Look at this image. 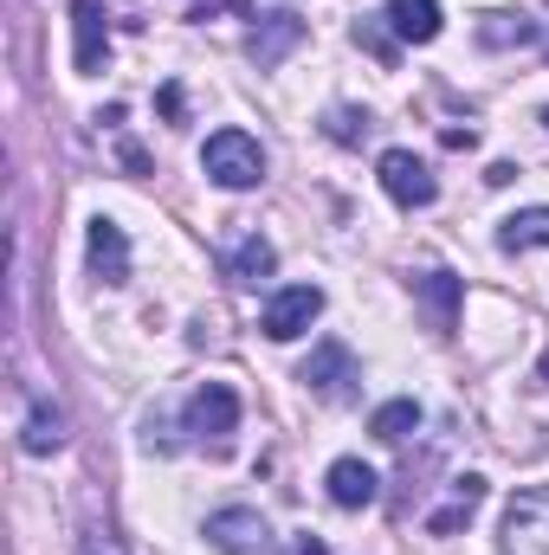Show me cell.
<instances>
[{
    "label": "cell",
    "mask_w": 549,
    "mask_h": 555,
    "mask_svg": "<svg viewBox=\"0 0 549 555\" xmlns=\"http://www.w3.org/2000/svg\"><path fill=\"white\" fill-rule=\"evenodd\" d=\"M388 26L408 46H433L446 33V13H439V0H388Z\"/></svg>",
    "instance_id": "14"
},
{
    "label": "cell",
    "mask_w": 549,
    "mask_h": 555,
    "mask_svg": "<svg viewBox=\"0 0 549 555\" xmlns=\"http://www.w3.org/2000/svg\"><path fill=\"white\" fill-rule=\"evenodd\" d=\"M544 130H549V104H544Z\"/></svg>",
    "instance_id": "25"
},
{
    "label": "cell",
    "mask_w": 549,
    "mask_h": 555,
    "mask_svg": "<svg viewBox=\"0 0 549 555\" xmlns=\"http://www.w3.org/2000/svg\"><path fill=\"white\" fill-rule=\"evenodd\" d=\"M413 426H420V401H413V395H401V401H382V408L369 414V433H375L382 446H401Z\"/></svg>",
    "instance_id": "19"
},
{
    "label": "cell",
    "mask_w": 549,
    "mask_h": 555,
    "mask_svg": "<svg viewBox=\"0 0 549 555\" xmlns=\"http://www.w3.org/2000/svg\"><path fill=\"white\" fill-rule=\"evenodd\" d=\"M207 543H214L220 555H278L272 524H266L259 511H246V504L214 511V517H207Z\"/></svg>",
    "instance_id": "3"
},
{
    "label": "cell",
    "mask_w": 549,
    "mask_h": 555,
    "mask_svg": "<svg viewBox=\"0 0 549 555\" xmlns=\"http://www.w3.org/2000/svg\"><path fill=\"white\" fill-rule=\"evenodd\" d=\"M317 310H323V291H317V284H284L272 304H266L259 330H266L272 343H297V336L317 323Z\"/></svg>",
    "instance_id": "8"
},
{
    "label": "cell",
    "mask_w": 549,
    "mask_h": 555,
    "mask_svg": "<svg viewBox=\"0 0 549 555\" xmlns=\"http://www.w3.org/2000/svg\"><path fill=\"white\" fill-rule=\"evenodd\" d=\"M291 555H330V550H323L317 537H297V550H291Z\"/></svg>",
    "instance_id": "24"
},
{
    "label": "cell",
    "mask_w": 549,
    "mask_h": 555,
    "mask_svg": "<svg viewBox=\"0 0 549 555\" xmlns=\"http://www.w3.org/2000/svg\"><path fill=\"white\" fill-rule=\"evenodd\" d=\"M297 46H304V20H297V13H266V20L253 26V65H259V72L284 65V52H297Z\"/></svg>",
    "instance_id": "12"
},
{
    "label": "cell",
    "mask_w": 549,
    "mask_h": 555,
    "mask_svg": "<svg viewBox=\"0 0 549 555\" xmlns=\"http://www.w3.org/2000/svg\"><path fill=\"white\" fill-rule=\"evenodd\" d=\"M297 382L310 388V395H323V401H349L356 395V356H349V343H336V336H323L317 349H310V362L297 369Z\"/></svg>",
    "instance_id": "6"
},
{
    "label": "cell",
    "mask_w": 549,
    "mask_h": 555,
    "mask_svg": "<svg viewBox=\"0 0 549 555\" xmlns=\"http://www.w3.org/2000/svg\"><path fill=\"white\" fill-rule=\"evenodd\" d=\"M188 433H194L201 446L227 452V439L240 433V395H233L227 382H201V388L188 395Z\"/></svg>",
    "instance_id": "2"
},
{
    "label": "cell",
    "mask_w": 549,
    "mask_h": 555,
    "mask_svg": "<svg viewBox=\"0 0 549 555\" xmlns=\"http://www.w3.org/2000/svg\"><path fill=\"white\" fill-rule=\"evenodd\" d=\"M537 39H544V26L531 13H518V7H498V13L478 20V46L485 52H511V46H537Z\"/></svg>",
    "instance_id": "13"
},
{
    "label": "cell",
    "mask_w": 549,
    "mask_h": 555,
    "mask_svg": "<svg viewBox=\"0 0 549 555\" xmlns=\"http://www.w3.org/2000/svg\"><path fill=\"white\" fill-rule=\"evenodd\" d=\"M85 253H91V272L104 278V284H124L130 278V240H124V227L117 220H91V233H85Z\"/></svg>",
    "instance_id": "11"
},
{
    "label": "cell",
    "mask_w": 549,
    "mask_h": 555,
    "mask_svg": "<svg viewBox=\"0 0 549 555\" xmlns=\"http://www.w3.org/2000/svg\"><path fill=\"white\" fill-rule=\"evenodd\" d=\"M531 246H549V207H518L498 227V253H531Z\"/></svg>",
    "instance_id": "18"
},
{
    "label": "cell",
    "mask_w": 549,
    "mask_h": 555,
    "mask_svg": "<svg viewBox=\"0 0 549 555\" xmlns=\"http://www.w3.org/2000/svg\"><path fill=\"white\" fill-rule=\"evenodd\" d=\"M336 142H362L369 137V117H356V111H330V124H323Z\"/></svg>",
    "instance_id": "22"
},
{
    "label": "cell",
    "mask_w": 549,
    "mask_h": 555,
    "mask_svg": "<svg viewBox=\"0 0 549 555\" xmlns=\"http://www.w3.org/2000/svg\"><path fill=\"white\" fill-rule=\"evenodd\" d=\"M478 504H485V478H478V472H459V478H452L446 511H433V517H426V530H433V537H452L459 524H472V511H478Z\"/></svg>",
    "instance_id": "16"
},
{
    "label": "cell",
    "mask_w": 549,
    "mask_h": 555,
    "mask_svg": "<svg viewBox=\"0 0 549 555\" xmlns=\"http://www.w3.org/2000/svg\"><path fill=\"white\" fill-rule=\"evenodd\" d=\"M78 555H130V550H124V537H117L111 524H91V530L78 537Z\"/></svg>",
    "instance_id": "20"
},
{
    "label": "cell",
    "mask_w": 549,
    "mask_h": 555,
    "mask_svg": "<svg viewBox=\"0 0 549 555\" xmlns=\"http://www.w3.org/2000/svg\"><path fill=\"white\" fill-rule=\"evenodd\" d=\"M272 266H278V253H272L266 233H246V240L227 253V278H233V284H259V278H272Z\"/></svg>",
    "instance_id": "17"
},
{
    "label": "cell",
    "mask_w": 549,
    "mask_h": 555,
    "mask_svg": "<svg viewBox=\"0 0 549 555\" xmlns=\"http://www.w3.org/2000/svg\"><path fill=\"white\" fill-rule=\"evenodd\" d=\"M155 104H162V117H181V85H162V98H155Z\"/></svg>",
    "instance_id": "23"
},
{
    "label": "cell",
    "mask_w": 549,
    "mask_h": 555,
    "mask_svg": "<svg viewBox=\"0 0 549 555\" xmlns=\"http://www.w3.org/2000/svg\"><path fill=\"white\" fill-rule=\"evenodd\" d=\"M72 65L98 78L111 65V13L98 0H72Z\"/></svg>",
    "instance_id": "7"
},
{
    "label": "cell",
    "mask_w": 549,
    "mask_h": 555,
    "mask_svg": "<svg viewBox=\"0 0 549 555\" xmlns=\"http://www.w3.org/2000/svg\"><path fill=\"white\" fill-rule=\"evenodd\" d=\"M201 168H207L214 188L246 194V188L266 181V149H259V137H246V130H214L207 149H201Z\"/></svg>",
    "instance_id": "1"
},
{
    "label": "cell",
    "mask_w": 549,
    "mask_h": 555,
    "mask_svg": "<svg viewBox=\"0 0 549 555\" xmlns=\"http://www.w3.org/2000/svg\"><path fill=\"white\" fill-rule=\"evenodd\" d=\"M356 46H362V52H375V65H395V39H388L375 20H362V26H356Z\"/></svg>",
    "instance_id": "21"
},
{
    "label": "cell",
    "mask_w": 549,
    "mask_h": 555,
    "mask_svg": "<svg viewBox=\"0 0 549 555\" xmlns=\"http://www.w3.org/2000/svg\"><path fill=\"white\" fill-rule=\"evenodd\" d=\"M413 297H420V310H426V330H433V336H452V323H459V304H465V278H452V272H420V278H413Z\"/></svg>",
    "instance_id": "9"
},
{
    "label": "cell",
    "mask_w": 549,
    "mask_h": 555,
    "mask_svg": "<svg viewBox=\"0 0 549 555\" xmlns=\"http://www.w3.org/2000/svg\"><path fill=\"white\" fill-rule=\"evenodd\" d=\"M375 175H382V188H388V201L395 207H433L439 201V181H433V168L413 155V149H382V162H375Z\"/></svg>",
    "instance_id": "5"
},
{
    "label": "cell",
    "mask_w": 549,
    "mask_h": 555,
    "mask_svg": "<svg viewBox=\"0 0 549 555\" xmlns=\"http://www.w3.org/2000/svg\"><path fill=\"white\" fill-rule=\"evenodd\" d=\"M323 491H330L336 511H362V504L382 498V478H375V465H362V459H336V465L323 472Z\"/></svg>",
    "instance_id": "10"
},
{
    "label": "cell",
    "mask_w": 549,
    "mask_h": 555,
    "mask_svg": "<svg viewBox=\"0 0 549 555\" xmlns=\"http://www.w3.org/2000/svg\"><path fill=\"white\" fill-rule=\"evenodd\" d=\"M59 446H65V414H59L52 401H26V414H20V452L46 459V452H59Z\"/></svg>",
    "instance_id": "15"
},
{
    "label": "cell",
    "mask_w": 549,
    "mask_h": 555,
    "mask_svg": "<svg viewBox=\"0 0 549 555\" xmlns=\"http://www.w3.org/2000/svg\"><path fill=\"white\" fill-rule=\"evenodd\" d=\"M498 555H549V491H518L505 504Z\"/></svg>",
    "instance_id": "4"
}]
</instances>
